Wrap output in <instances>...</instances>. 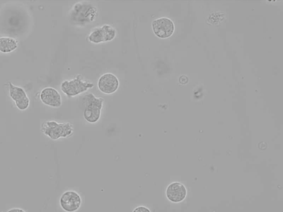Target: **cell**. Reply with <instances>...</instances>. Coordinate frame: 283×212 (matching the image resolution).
<instances>
[{"label": "cell", "instance_id": "cell-1", "mask_svg": "<svg viewBox=\"0 0 283 212\" xmlns=\"http://www.w3.org/2000/svg\"><path fill=\"white\" fill-rule=\"evenodd\" d=\"M98 10L92 3L78 2L74 4L69 14L71 24L77 26H84L94 22L98 16Z\"/></svg>", "mask_w": 283, "mask_h": 212}, {"label": "cell", "instance_id": "cell-2", "mask_svg": "<svg viewBox=\"0 0 283 212\" xmlns=\"http://www.w3.org/2000/svg\"><path fill=\"white\" fill-rule=\"evenodd\" d=\"M85 108L84 118L90 124L98 122L101 116L104 99L97 98L92 93L85 95L83 99Z\"/></svg>", "mask_w": 283, "mask_h": 212}, {"label": "cell", "instance_id": "cell-3", "mask_svg": "<svg viewBox=\"0 0 283 212\" xmlns=\"http://www.w3.org/2000/svg\"><path fill=\"white\" fill-rule=\"evenodd\" d=\"M41 130L44 134L52 140L61 138H68L74 132V126L69 122L58 124L54 120L47 121L42 124Z\"/></svg>", "mask_w": 283, "mask_h": 212}, {"label": "cell", "instance_id": "cell-4", "mask_svg": "<svg viewBox=\"0 0 283 212\" xmlns=\"http://www.w3.org/2000/svg\"><path fill=\"white\" fill-rule=\"evenodd\" d=\"M93 87V83L84 82L81 75H78L72 80L63 82L61 86L62 92L70 98L87 92Z\"/></svg>", "mask_w": 283, "mask_h": 212}, {"label": "cell", "instance_id": "cell-5", "mask_svg": "<svg viewBox=\"0 0 283 212\" xmlns=\"http://www.w3.org/2000/svg\"><path fill=\"white\" fill-rule=\"evenodd\" d=\"M116 31L114 26L105 24L95 28L88 36L90 42L95 44L110 42L116 36Z\"/></svg>", "mask_w": 283, "mask_h": 212}, {"label": "cell", "instance_id": "cell-6", "mask_svg": "<svg viewBox=\"0 0 283 212\" xmlns=\"http://www.w3.org/2000/svg\"><path fill=\"white\" fill-rule=\"evenodd\" d=\"M152 26L154 34L160 38H169L174 31V25L172 20L166 18L154 20Z\"/></svg>", "mask_w": 283, "mask_h": 212}, {"label": "cell", "instance_id": "cell-7", "mask_svg": "<svg viewBox=\"0 0 283 212\" xmlns=\"http://www.w3.org/2000/svg\"><path fill=\"white\" fill-rule=\"evenodd\" d=\"M81 196L73 190H68L64 193L60 199V204L63 210L67 212H74L80 208L82 204Z\"/></svg>", "mask_w": 283, "mask_h": 212}, {"label": "cell", "instance_id": "cell-8", "mask_svg": "<svg viewBox=\"0 0 283 212\" xmlns=\"http://www.w3.org/2000/svg\"><path fill=\"white\" fill-rule=\"evenodd\" d=\"M98 86L101 92L110 94L115 93L118 90L120 82L114 74L106 73L99 78Z\"/></svg>", "mask_w": 283, "mask_h": 212}, {"label": "cell", "instance_id": "cell-9", "mask_svg": "<svg viewBox=\"0 0 283 212\" xmlns=\"http://www.w3.org/2000/svg\"><path fill=\"white\" fill-rule=\"evenodd\" d=\"M10 96L15 102L17 108L21 110L28 109L30 105V100L25 90L21 87L14 86L9 82Z\"/></svg>", "mask_w": 283, "mask_h": 212}, {"label": "cell", "instance_id": "cell-10", "mask_svg": "<svg viewBox=\"0 0 283 212\" xmlns=\"http://www.w3.org/2000/svg\"><path fill=\"white\" fill-rule=\"evenodd\" d=\"M41 102L52 108H60L62 104L61 95L54 88H46L42 90L40 94Z\"/></svg>", "mask_w": 283, "mask_h": 212}, {"label": "cell", "instance_id": "cell-11", "mask_svg": "<svg viewBox=\"0 0 283 212\" xmlns=\"http://www.w3.org/2000/svg\"><path fill=\"white\" fill-rule=\"evenodd\" d=\"M187 190L185 186L179 182L170 184L167 188V198L173 203L182 202L186 197Z\"/></svg>", "mask_w": 283, "mask_h": 212}, {"label": "cell", "instance_id": "cell-12", "mask_svg": "<svg viewBox=\"0 0 283 212\" xmlns=\"http://www.w3.org/2000/svg\"><path fill=\"white\" fill-rule=\"evenodd\" d=\"M18 42L11 37L4 36L0 38V52L9 53L17 50Z\"/></svg>", "mask_w": 283, "mask_h": 212}, {"label": "cell", "instance_id": "cell-13", "mask_svg": "<svg viewBox=\"0 0 283 212\" xmlns=\"http://www.w3.org/2000/svg\"><path fill=\"white\" fill-rule=\"evenodd\" d=\"M133 212H151L150 210H149L148 208H146V206H138Z\"/></svg>", "mask_w": 283, "mask_h": 212}, {"label": "cell", "instance_id": "cell-14", "mask_svg": "<svg viewBox=\"0 0 283 212\" xmlns=\"http://www.w3.org/2000/svg\"><path fill=\"white\" fill-rule=\"evenodd\" d=\"M188 81V78L185 76H182L180 78L179 82L180 83L185 84Z\"/></svg>", "mask_w": 283, "mask_h": 212}, {"label": "cell", "instance_id": "cell-15", "mask_svg": "<svg viewBox=\"0 0 283 212\" xmlns=\"http://www.w3.org/2000/svg\"><path fill=\"white\" fill-rule=\"evenodd\" d=\"M8 212H25L21 209L15 208V209L10 210L8 211Z\"/></svg>", "mask_w": 283, "mask_h": 212}]
</instances>
